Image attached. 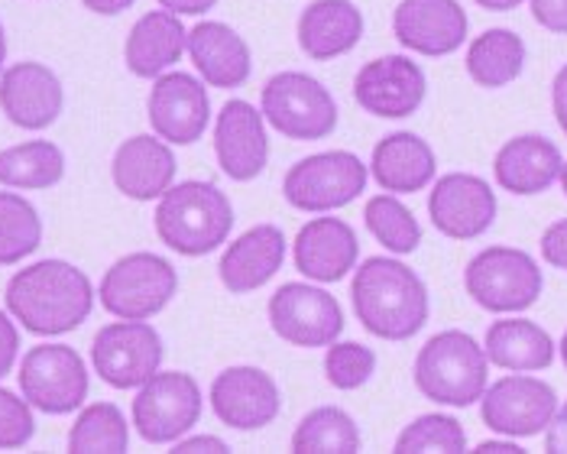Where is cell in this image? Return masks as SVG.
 I'll return each instance as SVG.
<instances>
[{
    "label": "cell",
    "instance_id": "1",
    "mask_svg": "<svg viewBox=\"0 0 567 454\" xmlns=\"http://www.w3.org/2000/svg\"><path fill=\"white\" fill-rule=\"evenodd\" d=\"M7 312L33 334H65L87 321L94 309V289L85 270L65 260H40L17 270L3 292Z\"/></svg>",
    "mask_w": 567,
    "mask_h": 454
},
{
    "label": "cell",
    "instance_id": "2",
    "mask_svg": "<svg viewBox=\"0 0 567 454\" xmlns=\"http://www.w3.org/2000/svg\"><path fill=\"white\" fill-rule=\"evenodd\" d=\"M350 302L357 321L383 341L415 338L432 312L422 276L393 257H370L353 272Z\"/></svg>",
    "mask_w": 567,
    "mask_h": 454
},
{
    "label": "cell",
    "instance_id": "3",
    "mask_svg": "<svg viewBox=\"0 0 567 454\" xmlns=\"http://www.w3.org/2000/svg\"><path fill=\"white\" fill-rule=\"evenodd\" d=\"M234 230V205L215 182H178L159 195L156 234L182 257H208Z\"/></svg>",
    "mask_w": 567,
    "mask_h": 454
},
{
    "label": "cell",
    "instance_id": "4",
    "mask_svg": "<svg viewBox=\"0 0 567 454\" xmlns=\"http://www.w3.org/2000/svg\"><path fill=\"white\" fill-rule=\"evenodd\" d=\"M489 361L467 331H441L415 358V386L437 406L467 409L481 403Z\"/></svg>",
    "mask_w": 567,
    "mask_h": 454
},
{
    "label": "cell",
    "instance_id": "5",
    "mask_svg": "<svg viewBox=\"0 0 567 454\" xmlns=\"http://www.w3.org/2000/svg\"><path fill=\"white\" fill-rule=\"evenodd\" d=\"M260 111L266 124L286 140L315 143L334 134L338 127V101L318 79L306 72H279L260 94Z\"/></svg>",
    "mask_w": 567,
    "mask_h": 454
},
{
    "label": "cell",
    "instance_id": "6",
    "mask_svg": "<svg viewBox=\"0 0 567 454\" xmlns=\"http://www.w3.org/2000/svg\"><path fill=\"white\" fill-rule=\"evenodd\" d=\"M467 296L496 316L525 312L538 302L545 276L535 257L516 247H486L464 270Z\"/></svg>",
    "mask_w": 567,
    "mask_h": 454
},
{
    "label": "cell",
    "instance_id": "7",
    "mask_svg": "<svg viewBox=\"0 0 567 454\" xmlns=\"http://www.w3.org/2000/svg\"><path fill=\"white\" fill-rule=\"evenodd\" d=\"M178 272L159 254H127L101 279V306L114 318L146 321L173 302Z\"/></svg>",
    "mask_w": 567,
    "mask_h": 454
},
{
    "label": "cell",
    "instance_id": "8",
    "mask_svg": "<svg viewBox=\"0 0 567 454\" xmlns=\"http://www.w3.org/2000/svg\"><path fill=\"white\" fill-rule=\"evenodd\" d=\"M198 419H202V386L192 373L156 370L143 386H136L133 425L143 442L173 445L198 425Z\"/></svg>",
    "mask_w": 567,
    "mask_h": 454
},
{
    "label": "cell",
    "instance_id": "9",
    "mask_svg": "<svg viewBox=\"0 0 567 454\" xmlns=\"http://www.w3.org/2000/svg\"><path fill=\"white\" fill-rule=\"evenodd\" d=\"M363 188H367V166L348 149H328V153L306 156L282 179L286 202L308 215L344 208L363 195Z\"/></svg>",
    "mask_w": 567,
    "mask_h": 454
},
{
    "label": "cell",
    "instance_id": "10",
    "mask_svg": "<svg viewBox=\"0 0 567 454\" xmlns=\"http://www.w3.org/2000/svg\"><path fill=\"white\" fill-rule=\"evenodd\" d=\"M163 338L146 321H111L94 334L91 367L114 390H136L163 367Z\"/></svg>",
    "mask_w": 567,
    "mask_h": 454
},
{
    "label": "cell",
    "instance_id": "11",
    "mask_svg": "<svg viewBox=\"0 0 567 454\" xmlns=\"http://www.w3.org/2000/svg\"><path fill=\"white\" fill-rule=\"evenodd\" d=\"M20 393L45 415H69L85 406L87 367L69 344H40L20 363Z\"/></svg>",
    "mask_w": 567,
    "mask_h": 454
},
{
    "label": "cell",
    "instance_id": "12",
    "mask_svg": "<svg viewBox=\"0 0 567 454\" xmlns=\"http://www.w3.org/2000/svg\"><path fill=\"white\" fill-rule=\"evenodd\" d=\"M269 328L296 348H328L344 331V312L334 296L306 282H286L269 296Z\"/></svg>",
    "mask_w": 567,
    "mask_h": 454
},
{
    "label": "cell",
    "instance_id": "13",
    "mask_svg": "<svg viewBox=\"0 0 567 454\" xmlns=\"http://www.w3.org/2000/svg\"><path fill=\"white\" fill-rule=\"evenodd\" d=\"M558 412L555 390L538 376H503L481 396L483 425L506 438H532L548 429Z\"/></svg>",
    "mask_w": 567,
    "mask_h": 454
},
{
    "label": "cell",
    "instance_id": "14",
    "mask_svg": "<svg viewBox=\"0 0 567 454\" xmlns=\"http://www.w3.org/2000/svg\"><path fill=\"white\" fill-rule=\"evenodd\" d=\"M429 94V79L409 55H380L353 79V101L373 117H412Z\"/></svg>",
    "mask_w": 567,
    "mask_h": 454
},
{
    "label": "cell",
    "instance_id": "15",
    "mask_svg": "<svg viewBox=\"0 0 567 454\" xmlns=\"http://www.w3.org/2000/svg\"><path fill=\"white\" fill-rule=\"evenodd\" d=\"M146 114L159 140L169 146H192L212 121L208 89L188 72H163L150 89Z\"/></svg>",
    "mask_w": 567,
    "mask_h": 454
},
{
    "label": "cell",
    "instance_id": "16",
    "mask_svg": "<svg viewBox=\"0 0 567 454\" xmlns=\"http://www.w3.org/2000/svg\"><path fill=\"white\" fill-rule=\"evenodd\" d=\"M496 195L489 182L471 173H447L429 195L432 225L451 240H477L496 221Z\"/></svg>",
    "mask_w": 567,
    "mask_h": 454
},
{
    "label": "cell",
    "instance_id": "17",
    "mask_svg": "<svg viewBox=\"0 0 567 454\" xmlns=\"http://www.w3.org/2000/svg\"><path fill=\"white\" fill-rule=\"evenodd\" d=\"M467 10L457 0H399L393 33L402 49L441 59L467 43Z\"/></svg>",
    "mask_w": 567,
    "mask_h": 454
},
{
    "label": "cell",
    "instance_id": "18",
    "mask_svg": "<svg viewBox=\"0 0 567 454\" xmlns=\"http://www.w3.org/2000/svg\"><path fill=\"white\" fill-rule=\"evenodd\" d=\"M65 91L43 62H13L0 72V111L20 131H45L59 121Z\"/></svg>",
    "mask_w": 567,
    "mask_h": 454
},
{
    "label": "cell",
    "instance_id": "19",
    "mask_svg": "<svg viewBox=\"0 0 567 454\" xmlns=\"http://www.w3.org/2000/svg\"><path fill=\"white\" fill-rule=\"evenodd\" d=\"M212 409L224 425L257 432L279 415L282 396L276 380L260 367H227L212 383Z\"/></svg>",
    "mask_w": 567,
    "mask_h": 454
},
{
    "label": "cell",
    "instance_id": "20",
    "mask_svg": "<svg viewBox=\"0 0 567 454\" xmlns=\"http://www.w3.org/2000/svg\"><path fill=\"white\" fill-rule=\"evenodd\" d=\"M215 156L227 179H257L269 163V136L262 111L240 97L227 101L215 124Z\"/></svg>",
    "mask_w": 567,
    "mask_h": 454
},
{
    "label": "cell",
    "instance_id": "21",
    "mask_svg": "<svg viewBox=\"0 0 567 454\" xmlns=\"http://www.w3.org/2000/svg\"><path fill=\"white\" fill-rule=\"evenodd\" d=\"M185 52L198 69L202 82H208L212 89H240L254 72V55L247 40L220 20H202L195 30H188Z\"/></svg>",
    "mask_w": 567,
    "mask_h": 454
},
{
    "label": "cell",
    "instance_id": "22",
    "mask_svg": "<svg viewBox=\"0 0 567 454\" xmlns=\"http://www.w3.org/2000/svg\"><path fill=\"white\" fill-rule=\"evenodd\" d=\"M173 146L159 136H131L117 146L111 159V179L121 195L133 202H153L159 198L175 179Z\"/></svg>",
    "mask_w": 567,
    "mask_h": 454
},
{
    "label": "cell",
    "instance_id": "23",
    "mask_svg": "<svg viewBox=\"0 0 567 454\" xmlns=\"http://www.w3.org/2000/svg\"><path fill=\"white\" fill-rule=\"evenodd\" d=\"M286 264V234L276 225H257L240 234L220 257L218 276L227 292L244 296L266 286Z\"/></svg>",
    "mask_w": 567,
    "mask_h": 454
},
{
    "label": "cell",
    "instance_id": "24",
    "mask_svg": "<svg viewBox=\"0 0 567 454\" xmlns=\"http://www.w3.org/2000/svg\"><path fill=\"white\" fill-rule=\"evenodd\" d=\"M561 166L565 156L548 136L523 134L499 146L493 159V176L499 188L513 195H542L558 182Z\"/></svg>",
    "mask_w": 567,
    "mask_h": 454
},
{
    "label": "cell",
    "instance_id": "25",
    "mask_svg": "<svg viewBox=\"0 0 567 454\" xmlns=\"http://www.w3.org/2000/svg\"><path fill=\"white\" fill-rule=\"evenodd\" d=\"M360 257V240L341 218H315L296 237V267L315 282H341Z\"/></svg>",
    "mask_w": 567,
    "mask_h": 454
},
{
    "label": "cell",
    "instance_id": "26",
    "mask_svg": "<svg viewBox=\"0 0 567 454\" xmlns=\"http://www.w3.org/2000/svg\"><path fill=\"white\" fill-rule=\"evenodd\" d=\"M370 173L377 185L390 195H412L429 188L437 173L435 149L419 134H399L383 136L373 146V159H370Z\"/></svg>",
    "mask_w": 567,
    "mask_h": 454
},
{
    "label": "cell",
    "instance_id": "27",
    "mask_svg": "<svg viewBox=\"0 0 567 454\" xmlns=\"http://www.w3.org/2000/svg\"><path fill=\"white\" fill-rule=\"evenodd\" d=\"M363 40V13L353 0H311L299 17V45L308 59L331 62Z\"/></svg>",
    "mask_w": 567,
    "mask_h": 454
},
{
    "label": "cell",
    "instance_id": "28",
    "mask_svg": "<svg viewBox=\"0 0 567 454\" xmlns=\"http://www.w3.org/2000/svg\"><path fill=\"white\" fill-rule=\"evenodd\" d=\"M188 43V30L173 10H150L127 33L124 62L136 79H159L182 59Z\"/></svg>",
    "mask_w": 567,
    "mask_h": 454
},
{
    "label": "cell",
    "instance_id": "29",
    "mask_svg": "<svg viewBox=\"0 0 567 454\" xmlns=\"http://www.w3.org/2000/svg\"><path fill=\"white\" fill-rule=\"evenodd\" d=\"M483 354H486V361L503 367V370L532 373V370L551 367L555 341L545 328H538L528 318H503V321L489 324Z\"/></svg>",
    "mask_w": 567,
    "mask_h": 454
},
{
    "label": "cell",
    "instance_id": "30",
    "mask_svg": "<svg viewBox=\"0 0 567 454\" xmlns=\"http://www.w3.org/2000/svg\"><path fill=\"white\" fill-rule=\"evenodd\" d=\"M467 75L481 89H506L513 85L525 69V43L513 30H486L467 45Z\"/></svg>",
    "mask_w": 567,
    "mask_h": 454
},
{
    "label": "cell",
    "instance_id": "31",
    "mask_svg": "<svg viewBox=\"0 0 567 454\" xmlns=\"http://www.w3.org/2000/svg\"><path fill=\"white\" fill-rule=\"evenodd\" d=\"M65 176V153L49 140H30L0 149V185L43 192Z\"/></svg>",
    "mask_w": 567,
    "mask_h": 454
},
{
    "label": "cell",
    "instance_id": "32",
    "mask_svg": "<svg viewBox=\"0 0 567 454\" xmlns=\"http://www.w3.org/2000/svg\"><path fill=\"white\" fill-rule=\"evenodd\" d=\"M292 452L353 454L360 452V429L344 409L318 406L292 432Z\"/></svg>",
    "mask_w": 567,
    "mask_h": 454
},
{
    "label": "cell",
    "instance_id": "33",
    "mask_svg": "<svg viewBox=\"0 0 567 454\" xmlns=\"http://www.w3.org/2000/svg\"><path fill=\"white\" fill-rule=\"evenodd\" d=\"M131 445V429L114 403H94L82 409L69 432L72 454H124Z\"/></svg>",
    "mask_w": 567,
    "mask_h": 454
},
{
    "label": "cell",
    "instance_id": "34",
    "mask_svg": "<svg viewBox=\"0 0 567 454\" xmlns=\"http://www.w3.org/2000/svg\"><path fill=\"white\" fill-rule=\"evenodd\" d=\"M43 244V218L17 192H0V267H13Z\"/></svg>",
    "mask_w": 567,
    "mask_h": 454
},
{
    "label": "cell",
    "instance_id": "35",
    "mask_svg": "<svg viewBox=\"0 0 567 454\" xmlns=\"http://www.w3.org/2000/svg\"><path fill=\"white\" fill-rule=\"evenodd\" d=\"M363 221L390 254H412L422 244V225L395 195H373L363 208Z\"/></svg>",
    "mask_w": 567,
    "mask_h": 454
},
{
    "label": "cell",
    "instance_id": "36",
    "mask_svg": "<svg viewBox=\"0 0 567 454\" xmlns=\"http://www.w3.org/2000/svg\"><path fill=\"white\" fill-rule=\"evenodd\" d=\"M399 454H461L467 452V432L454 415H419L395 438Z\"/></svg>",
    "mask_w": 567,
    "mask_h": 454
},
{
    "label": "cell",
    "instance_id": "37",
    "mask_svg": "<svg viewBox=\"0 0 567 454\" xmlns=\"http://www.w3.org/2000/svg\"><path fill=\"white\" fill-rule=\"evenodd\" d=\"M377 370V354L367 344L357 341H334L328 344V358H324V376L334 390H360Z\"/></svg>",
    "mask_w": 567,
    "mask_h": 454
},
{
    "label": "cell",
    "instance_id": "38",
    "mask_svg": "<svg viewBox=\"0 0 567 454\" xmlns=\"http://www.w3.org/2000/svg\"><path fill=\"white\" fill-rule=\"evenodd\" d=\"M37 435V419L33 406L20 400L17 393L0 386V452H13L30 445Z\"/></svg>",
    "mask_w": 567,
    "mask_h": 454
},
{
    "label": "cell",
    "instance_id": "39",
    "mask_svg": "<svg viewBox=\"0 0 567 454\" xmlns=\"http://www.w3.org/2000/svg\"><path fill=\"white\" fill-rule=\"evenodd\" d=\"M532 17L538 27H545L548 33L567 37V0H528Z\"/></svg>",
    "mask_w": 567,
    "mask_h": 454
},
{
    "label": "cell",
    "instance_id": "40",
    "mask_svg": "<svg viewBox=\"0 0 567 454\" xmlns=\"http://www.w3.org/2000/svg\"><path fill=\"white\" fill-rule=\"evenodd\" d=\"M542 257L555 270L567 272V218L545 227V234H542Z\"/></svg>",
    "mask_w": 567,
    "mask_h": 454
},
{
    "label": "cell",
    "instance_id": "41",
    "mask_svg": "<svg viewBox=\"0 0 567 454\" xmlns=\"http://www.w3.org/2000/svg\"><path fill=\"white\" fill-rule=\"evenodd\" d=\"M17 351H20V331L7 312H0V380L13 370Z\"/></svg>",
    "mask_w": 567,
    "mask_h": 454
},
{
    "label": "cell",
    "instance_id": "42",
    "mask_svg": "<svg viewBox=\"0 0 567 454\" xmlns=\"http://www.w3.org/2000/svg\"><path fill=\"white\" fill-rule=\"evenodd\" d=\"M173 452L175 454H198V452H215V454H227L230 452V445L227 442H220L215 435H195V438H178L173 442Z\"/></svg>",
    "mask_w": 567,
    "mask_h": 454
},
{
    "label": "cell",
    "instance_id": "43",
    "mask_svg": "<svg viewBox=\"0 0 567 454\" xmlns=\"http://www.w3.org/2000/svg\"><path fill=\"white\" fill-rule=\"evenodd\" d=\"M545 452L567 454V403L555 412V419L545 429Z\"/></svg>",
    "mask_w": 567,
    "mask_h": 454
},
{
    "label": "cell",
    "instance_id": "44",
    "mask_svg": "<svg viewBox=\"0 0 567 454\" xmlns=\"http://www.w3.org/2000/svg\"><path fill=\"white\" fill-rule=\"evenodd\" d=\"M551 107H555V121L567 136V65L558 69L555 82H551Z\"/></svg>",
    "mask_w": 567,
    "mask_h": 454
},
{
    "label": "cell",
    "instance_id": "45",
    "mask_svg": "<svg viewBox=\"0 0 567 454\" xmlns=\"http://www.w3.org/2000/svg\"><path fill=\"white\" fill-rule=\"evenodd\" d=\"M163 10H173L175 17H202L218 7V0H159Z\"/></svg>",
    "mask_w": 567,
    "mask_h": 454
},
{
    "label": "cell",
    "instance_id": "46",
    "mask_svg": "<svg viewBox=\"0 0 567 454\" xmlns=\"http://www.w3.org/2000/svg\"><path fill=\"white\" fill-rule=\"evenodd\" d=\"M91 13H101V17H117L124 10H131L136 0H82Z\"/></svg>",
    "mask_w": 567,
    "mask_h": 454
},
{
    "label": "cell",
    "instance_id": "47",
    "mask_svg": "<svg viewBox=\"0 0 567 454\" xmlns=\"http://www.w3.org/2000/svg\"><path fill=\"white\" fill-rule=\"evenodd\" d=\"M477 452L481 454H523V448H519L516 442H496V438H493V442H481V445H477Z\"/></svg>",
    "mask_w": 567,
    "mask_h": 454
},
{
    "label": "cell",
    "instance_id": "48",
    "mask_svg": "<svg viewBox=\"0 0 567 454\" xmlns=\"http://www.w3.org/2000/svg\"><path fill=\"white\" fill-rule=\"evenodd\" d=\"M474 3L483 7V10H493V13H509V10H516L525 0H474Z\"/></svg>",
    "mask_w": 567,
    "mask_h": 454
},
{
    "label": "cell",
    "instance_id": "49",
    "mask_svg": "<svg viewBox=\"0 0 567 454\" xmlns=\"http://www.w3.org/2000/svg\"><path fill=\"white\" fill-rule=\"evenodd\" d=\"M3 62H7V33H3V23H0V72H3Z\"/></svg>",
    "mask_w": 567,
    "mask_h": 454
},
{
    "label": "cell",
    "instance_id": "50",
    "mask_svg": "<svg viewBox=\"0 0 567 454\" xmlns=\"http://www.w3.org/2000/svg\"><path fill=\"white\" fill-rule=\"evenodd\" d=\"M561 361H565L567 367V331H565V338H561Z\"/></svg>",
    "mask_w": 567,
    "mask_h": 454
},
{
    "label": "cell",
    "instance_id": "51",
    "mask_svg": "<svg viewBox=\"0 0 567 454\" xmlns=\"http://www.w3.org/2000/svg\"><path fill=\"white\" fill-rule=\"evenodd\" d=\"M558 179H561V188H565V195H567V163L561 166V176H558Z\"/></svg>",
    "mask_w": 567,
    "mask_h": 454
}]
</instances>
